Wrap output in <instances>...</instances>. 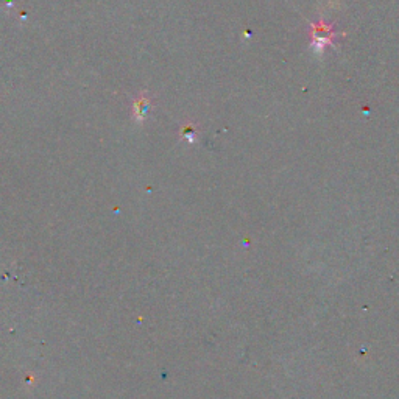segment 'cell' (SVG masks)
Here are the masks:
<instances>
[{
	"mask_svg": "<svg viewBox=\"0 0 399 399\" xmlns=\"http://www.w3.org/2000/svg\"><path fill=\"white\" fill-rule=\"evenodd\" d=\"M335 33L331 31V27H323V24L312 25V49L315 55H323L324 49L332 44V38Z\"/></svg>",
	"mask_w": 399,
	"mask_h": 399,
	"instance_id": "cell-1",
	"label": "cell"
},
{
	"mask_svg": "<svg viewBox=\"0 0 399 399\" xmlns=\"http://www.w3.org/2000/svg\"><path fill=\"white\" fill-rule=\"evenodd\" d=\"M152 106V98L147 91H142L133 101V119L137 123H143L147 120Z\"/></svg>",
	"mask_w": 399,
	"mask_h": 399,
	"instance_id": "cell-2",
	"label": "cell"
},
{
	"mask_svg": "<svg viewBox=\"0 0 399 399\" xmlns=\"http://www.w3.org/2000/svg\"><path fill=\"white\" fill-rule=\"evenodd\" d=\"M179 139L186 140L189 145H194L198 140V123L195 122H186L179 128Z\"/></svg>",
	"mask_w": 399,
	"mask_h": 399,
	"instance_id": "cell-3",
	"label": "cell"
},
{
	"mask_svg": "<svg viewBox=\"0 0 399 399\" xmlns=\"http://www.w3.org/2000/svg\"><path fill=\"white\" fill-rule=\"evenodd\" d=\"M2 2H4L5 10H14V7H16V2H14V0H2Z\"/></svg>",
	"mask_w": 399,
	"mask_h": 399,
	"instance_id": "cell-4",
	"label": "cell"
}]
</instances>
